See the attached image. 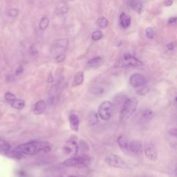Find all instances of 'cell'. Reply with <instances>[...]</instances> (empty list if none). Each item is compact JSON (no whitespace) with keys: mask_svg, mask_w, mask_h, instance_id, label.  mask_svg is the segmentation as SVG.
<instances>
[{"mask_svg":"<svg viewBox=\"0 0 177 177\" xmlns=\"http://www.w3.org/2000/svg\"><path fill=\"white\" fill-rule=\"evenodd\" d=\"M15 152L22 155L33 156L41 152L48 153L51 151L49 143L39 141H32L19 145L14 149Z\"/></svg>","mask_w":177,"mask_h":177,"instance_id":"cell-1","label":"cell"},{"mask_svg":"<svg viewBox=\"0 0 177 177\" xmlns=\"http://www.w3.org/2000/svg\"><path fill=\"white\" fill-rule=\"evenodd\" d=\"M137 105H138V101L136 98H127L120 107V120L125 121V120L129 119L136 111Z\"/></svg>","mask_w":177,"mask_h":177,"instance_id":"cell-2","label":"cell"},{"mask_svg":"<svg viewBox=\"0 0 177 177\" xmlns=\"http://www.w3.org/2000/svg\"><path fill=\"white\" fill-rule=\"evenodd\" d=\"M91 161V158L87 155L77 156L66 159L62 164L68 168H82L88 166Z\"/></svg>","mask_w":177,"mask_h":177,"instance_id":"cell-3","label":"cell"},{"mask_svg":"<svg viewBox=\"0 0 177 177\" xmlns=\"http://www.w3.org/2000/svg\"><path fill=\"white\" fill-rule=\"evenodd\" d=\"M114 111V104L110 101H104L99 105L98 113L103 120H108L112 117Z\"/></svg>","mask_w":177,"mask_h":177,"instance_id":"cell-4","label":"cell"},{"mask_svg":"<svg viewBox=\"0 0 177 177\" xmlns=\"http://www.w3.org/2000/svg\"><path fill=\"white\" fill-rule=\"evenodd\" d=\"M105 163L110 167L125 169L127 168L125 162L117 155L110 154L105 158Z\"/></svg>","mask_w":177,"mask_h":177,"instance_id":"cell-5","label":"cell"},{"mask_svg":"<svg viewBox=\"0 0 177 177\" xmlns=\"http://www.w3.org/2000/svg\"><path fill=\"white\" fill-rule=\"evenodd\" d=\"M122 65L125 66H139L143 65V62L130 54H125L122 57Z\"/></svg>","mask_w":177,"mask_h":177,"instance_id":"cell-6","label":"cell"},{"mask_svg":"<svg viewBox=\"0 0 177 177\" xmlns=\"http://www.w3.org/2000/svg\"><path fill=\"white\" fill-rule=\"evenodd\" d=\"M147 80L143 75L140 74H133L130 78V83L134 88H139V87L144 86L146 84Z\"/></svg>","mask_w":177,"mask_h":177,"instance_id":"cell-7","label":"cell"},{"mask_svg":"<svg viewBox=\"0 0 177 177\" xmlns=\"http://www.w3.org/2000/svg\"><path fill=\"white\" fill-rule=\"evenodd\" d=\"M79 147L78 143L74 140H69L63 147V152L67 155H76L78 152Z\"/></svg>","mask_w":177,"mask_h":177,"instance_id":"cell-8","label":"cell"},{"mask_svg":"<svg viewBox=\"0 0 177 177\" xmlns=\"http://www.w3.org/2000/svg\"><path fill=\"white\" fill-rule=\"evenodd\" d=\"M143 148L142 143L138 140H133L130 142L129 145V152H131L133 154L139 155L143 153Z\"/></svg>","mask_w":177,"mask_h":177,"instance_id":"cell-9","label":"cell"},{"mask_svg":"<svg viewBox=\"0 0 177 177\" xmlns=\"http://www.w3.org/2000/svg\"><path fill=\"white\" fill-rule=\"evenodd\" d=\"M46 109H47V104L45 101H39L33 106V112L35 115H41L44 113Z\"/></svg>","mask_w":177,"mask_h":177,"instance_id":"cell-10","label":"cell"},{"mask_svg":"<svg viewBox=\"0 0 177 177\" xmlns=\"http://www.w3.org/2000/svg\"><path fill=\"white\" fill-rule=\"evenodd\" d=\"M145 154L146 157L148 158L151 161H157L158 158V154L157 151L154 147L152 145H149V146L145 147Z\"/></svg>","mask_w":177,"mask_h":177,"instance_id":"cell-11","label":"cell"},{"mask_svg":"<svg viewBox=\"0 0 177 177\" xmlns=\"http://www.w3.org/2000/svg\"><path fill=\"white\" fill-rule=\"evenodd\" d=\"M69 120V124L70 127L72 130L77 132L79 130V124H80V120L78 116L75 115V114H71L68 118Z\"/></svg>","mask_w":177,"mask_h":177,"instance_id":"cell-12","label":"cell"},{"mask_svg":"<svg viewBox=\"0 0 177 177\" xmlns=\"http://www.w3.org/2000/svg\"><path fill=\"white\" fill-rule=\"evenodd\" d=\"M120 24L122 28H127L131 24V17L125 12H122L120 15Z\"/></svg>","mask_w":177,"mask_h":177,"instance_id":"cell-13","label":"cell"},{"mask_svg":"<svg viewBox=\"0 0 177 177\" xmlns=\"http://www.w3.org/2000/svg\"><path fill=\"white\" fill-rule=\"evenodd\" d=\"M118 144L122 150L126 152H129V145H130V142L126 138V137H125L124 136H120L118 137Z\"/></svg>","mask_w":177,"mask_h":177,"instance_id":"cell-14","label":"cell"},{"mask_svg":"<svg viewBox=\"0 0 177 177\" xmlns=\"http://www.w3.org/2000/svg\"><path fill=\"white\" fill-rule=\"evenodd\" d=\"M83 82H84V74L82 71L78 72L75 75L74 80L72 81L71 86L78 87L79 85L82 84Z\"/></svg>","mask_w":177,"mask_h":177,"instance_id":"cell-15","label":"cell"},{"mask_svg":"<svg viewBox=\"0 0 177 177\" xmlns=\"http://www.w3.org/2000/svg\"><path fill=\"white\" fill-rule=\"evenodd\" d=\"M10 150V145L5 141L0 140V154H8Z\"/></svg>","mask_w":177,"mask_h":177,"instance_id":"cell-16","label":"cell"},{"mask_svg":"<svg viewBox=\"0 0 177 177\" xmlns=\"http://www.w3.org/2000/svg\"><path fill=\"white\" fill-rule=\"evenodd\" d=\"M68 44V39L62 38L58 39L53 44V47L55 48H59V49H64L67 47Z\"/></svg>","mask_w":177,"mask_h":177,"instance_id":"cell-17","label":"cell"},{"mask_svg":"<svg viewBox=\"0 0 177 177\" xmlns=\"http://www.w3.org/2000/svg\"><path fill=\"white\" fill-rule=\"evenodd\" d=\"M98 122V114L95 111H91L89 115L88 118V123L90 126L95 125Z\"/></svg>","mask_w":177,"mask_h":177,"instance_id":"cell-18","label":"cell"},{"mask_svg":"<svg viewBox=\"0 0 177 177\" xmlns=\"http://www.w3.org/2000/svg\"><path fill=\"white\" fill-rule=\"evenodd\" d=\"M103 62V58L101 57H95L93 58L90 60H89L87 62V65H88L89 67H94V66H98L99 64H101L102 62Z\"/></svg>","mask_w":177,"mask_h":177,"instance_id":"cell-19","label":"cell"},{"mask_svg":"<svg viewBox=\"0 0 177 177\" xmlns=\"http://www.w3.org/2000/svg\"><path fill=\"white\" fill-rule=\"evenodd\" d=\"M11 106L14 109H22L25 106V103L23 100H14L11 102Z\"/></svg>","mask_w":177,"mask_h":177,"instance_id":"cell-20","label":"cell"},{"mask_svg":"<svg viewBox=\"0 0 177 177\" xmlns=\"http://www.w3.org/2000/svg\"><path fill=\"white\" fill-rule=\"evenodd\" d=\"M154 116V114L152 110L149 109H146L144 110L143 113V118L144 119L145 121H149V120H151Z\"/></svg>","mask_w":177,"mask_h":177,"instance_id":"cell-21","label":"cell"},{"mask_svg":"<svg viewBox=\"0 0 177 177\" xmlns=\"http://www.w3.org/2000/svg\"><path fill=\"white\" fill-rule=\"evenodd\" d=\"M97 24L99 27H101L102 28H107L109 24V21L107 18L104 17H101L98 18L97 20Z\"/></svg>","mask_w":177,"mask_h":177,"instance_id":"cell-22","label":"cell"},{"mask_svg":"<svg viewBox=\"0 0 177 177\" xmlns=\"http://www.w3.org/2000/svg\"><path fill=\"white\" fill-rule=\"evenodd\" d=\"M49 20L47 17H43L40 20V22L39 23V28L41 30H45L46 28L49 26Z\"/></svg>","mask_w":177,"mask_h":177,"instance_id":"cell-23","label":"cell"},{"mask_svg":"<svg viewBox=\"0 0 177 177\" xmlns=\"http://www.w3.org/2000/svg\"><path fill=\"white\" fill-rule=\"evenodd\" d=\"M131 6H132V7L134 8L136 12H140L141 10H142L143 4L141 3L140 1H138V0H137V1L133 0L132 3H131Z\"/></svg>","mask_w":177,"mask_h":177,"instance_id":"cell-24","label":"cell"},{"mask_svg":"<svg viewBox=\"0 0 177 177\" xmlns=\"http://www.w3.org/2000/svg\"><path fill=\"white\" fill-rule=\"evenodd\" d=\"M103 33L100 31H95L92 33V35H91V38H92L93 40L94 41L100 40V39L103 38Z\"/></svg>","mask_w":177,"mask_h":177,"instance_id":"cell-25","label":"cell"},{"mask_svg":"<svg viewBox=\"0 0 177 177\" xmlns=\"http://www.w3.org/2000/svg\"><path fill=\"white\" fill-rule=\"evenodd\" d=\"M149 89L148 87H145V85H144V86L139 87L138 90L137 91V93H138L139 95H144L145 94H147V93L149 92Z\"/></svg>","mask_w":177,"mask_h":177,"instance_id":"cell-26","label":"cell"},{"mask_svg":"<svg viewBox=\"0 0 177 177\" xmlns=\"http://www.w3.org/2000/svg\"><path fill=\"white\" fill-rule=\"evenodd\" d=\"M19 15V10L17 8H11L8 10V15L10 17H17Z\"/></svg>","mask_w":177,"mask_h":177,"instance_id":"cell-27","label":"cell"},{"mask_svg":"<svg viewBox=\"0 0 177 177\" xmlns=\"http://www.w3.org/2000/svg\"><path fill=\"white\" fill-rule=\"evenodd\" d=\"M146 35L147 37L149 39H153L155 35V32L154 31V29L151 27H149L146 29Z\"/></svg>","mask_w":177,"mask_h":177,"instance_id":"cell-28","label":"cell"},{"mask_svg":"<svg viewBox=\"0 0 177 177\" xmlns=\"http://www.w3.org/2000/svg\"><path fill=\"white\" fill-rule=\"evenodd\" d=\"M4 97H5V99L8 102H12L14 100H15V95L13 93L10 92L6 93L5 95H4Z\"/></svg>","mask_w":177,"mask_h":177,"instance_id":"cell-29","label":"cell"},{"mask_svg":"<svg viewBox=\"0 0 177 177\" xmlns=\"http://www.w3.org/2000/svg\"><path fill=\"white\" fill-rule=\"evenodd\" d=\"M104 92H105V89L102 88V87H99L93 88L92 91V93L95 95H101L102 93H103Z\"/></svg>","mask_w":177,"mask_h":177,"instance_id":"cell-30","label":"cell"},{"mask_svg":"<svg viewBox=\"0 0 177 177\" xmlns=\"http://www.w3.org/2000/svg\"><path fill=\"white\" fill-rule=\"evenodd\" d=\"M65 58H66L65 54L61 53L60 54V55H58L57 57L55 58V60L58 62H62L64 60H65Z\"/></svg>","mask_w":177,"mask_h":177,"instance_id":"cell-31","label":"cell"},{"mask_svg":"<svg viewBox=\"0 0 177 177\" xmlns=\"http://www.w3.org/2000/svg\"><path fill=\"white\" fill-rule=\"evenodd\" d=\"M30 53L32 55H37V53H38V51H37V48H36V47H35V45L33 44L32 46H31V47L30 49Z\"/></svg>","mask_w":177,"mask_h":177,"instance_id":"cell-32","label":"cell"},{"mask_svg":"<svg viewBox=\"0 0 177 177\" xmlns=\"http://www.w3.org/2000/svg\"><path fill=\"white\" fill-rule=\"evenodd\" d=\"M23 72H24L23 67L22 66H18L17 68L15 71V75L16 76H20V75L23 74Z\"/></svg>","mask_w":177,"mask_h":177,"instance_id":"cell-33","label":"cell"},{"mask_svg":"<svg viewBox=\"0 0 177 177\" xmlns=\"http://www.w3.org/2000/svg\"><path fill=\"white\" fill-rule=\"evenodd\" d=\"M176 20H177V18L176 17H172L170 18L169 20H168V24H175V23L176 22Z\"/></svg>","mask_w":177,"mask_h":177,"instance_id":"cell-34","label":"cell"},{"mask_svg":"<svg viewBox=\"0 0 177 177\" xmlns=\"http://www.w3.org/2000/svg\"><path fill=\"white\" fill-rule=\"evenodd\" d=\"M172 4H173V0H165L163 3L165 6H170Z\"/></svg>","mask_w":177,"mask_h":177,"instance_id":"cell-35","label":"cell"},{"mask_svg":"<svg viewBox=\"0 0 177 177\" xmlns=\"http://www.w3.org/2000/svg\"><path fill=\"white\" fill-rule=\"evenodd\" d=\"M167 48L170 51H173L174 49V45L173 44V43H170L167 45Z\"/></svg>","mask_w":177,"mask_h":177,"instance_id":"cell-36","label":"cell"},{"mask_svg":"<svg viewBox=\"0 0 177 177\" xmlns=\"http://www.w3.org/2000/svg\"><path fill=\"white\" fill-rule=\"evenodd\" d=\"M170 134L172 135V136H174V137L176 136V129H172L170 131Z\"/></svg>","mask_w":177,"mask_h":177,"instance_id":"cell-37","label":"cell"},{"mask_svg":"<svg viewBox=\"0 0 177 177\" xmlns=\"http://www.w3.org/2000/svg\"><path fill=\"white\" fill-rule=\"evenodd\" d=\"M48 82H53V77H52V76L51 75H50L49 76V79H48V81H47Z\"/></svg>","mask_w":177,"mask_h":177,"instance_id":"cell-38","label":"cell"},{"mask_svg":"<svg viewBox=\"0 0 177 177\" xmlns=\"http://www.w3.org/2000/svg\"><path fill=\"white\" fill-rule=\"evenodd\" d=\"M61 10L62 11V12H64V13H65V12H67V11H68V8L66 7V6H64V7H63L62 8Z\"/></svg>","mask_w":177,"mask_h":177,"instance_id":"cell-39","label":"cell"},{"mask_svg":"<svg viewBox=\"0 0 177 177\" xmlns=\"http://www.w3.org/2000/svg\"><path fill=\"white\" fill-rule=\"evenodd\" d=\"M67 177H82V176H77V175H69V176H68Z\"/></svg>","mask_w":177,"mask_h":177,"instance_id":"cell-40","label":"cell"}]
</instances>
